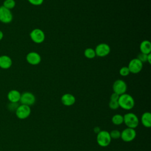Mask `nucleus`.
Listing matches in <instances>:
<instances>
[{
  "label": "nucleus",
  "instance_id": "20e7f679",
  "mask_svg": "<svg viewBox=\"0 0 151 151\" xmlns=\"http://www.w3.org/2000/svg\"><path fill=\"white\" fill-rule=\"evenodd\" d=\"M31 110L30 106L21 104L18 106L15 110L17 117L19 119H25L28 117L31 114Z\"/></svg>",
  "mask_w": 151,
  "mask_h": 151
},
{
  "label": "nucleus",
  "instance_id": "f03ea898",
  "mask_svg": "<svg viewBox=\"0 0 151 151\" xmlns=\"http://www.w3.org/2000/svg\"><path fill=\"white\" fill-rule=\"evenodd\" d=\"M123 123L127 127L136 129L139 123L138 117L133 113H127L123 116Z\"/></svg>",
  "mask_w": 151,
  "mask_h": 151
},
{
  "label": "nucleus",
  "instance_id": "39448f33",
  "mask_svg": "<svg viewBox=\"0 0 151 151\" xmlns=\"http://www.w3.org/2000/svg\"><path fill=\"white\" fill-rule=\"evenodd\" d=\"M31 40L37 44L42 43L45 40V34L42 30L39 28L32 29L29 34Z\"/></svg>",
  "mask_w": 151,
  "mask_h": 151
},
{
  "label": "nucleus",
  "instance_id": "dca6fc26",
  "mask_svg": "<svg viewBox=\"0 0 151 151\" xmlns=\"http://www.w3.org/2000/svg\"><path fill=\"white\" fill-rule=\"evenodd\" d=\"M140 52L149 54L151 52V43L148 40L143 41L139 46Z\"/></svg>",
  "mask_w": 151,
  "mask_h": 151
},
{
  "label": "nucleus",
  "instance_id": "f3484780",
  "mask_svg": "<svg viewBox=\"0 0 151 151\" xmlns=\"http://www.w3.org/2000/svg\"><path fill=\"white\" fill-rule=\"evenodd\" d=\"M141 122L142 124L146 127H150L151 126V114L149 111L143 113L141 116Z\"/></svg>",
  "mask_w": 151,
  "mask_h": 151
},
{
  "label": "nucleus",
  "instance_id": "7ed1b4c3",
  "mask_svg": "<svg viewBox=\"0 0 151 151\" xmlns=\"http://www.w3.org/2000/svg\"><path fill=\"white\" fill-rule=\"evenodd\" d=\"M96 140L99 146L101 147H106L110 145L111 139L109 132L106 130H101L98 132Z\"/></svg>",
  "mask_w": 151,
  "mask_h": 151
},
{
  "label": "nucleus",
  "instance_id": "f8f14e48",
  "mask_svg": "<svg viewBox=\"0 0 151 151\" xmlns=\"http://www.w3.org/2000/svg\"><path fill=\"white\" fill-rule=\"evenodd\" d=\"M26 60L29 64L36 65L40 63L41 61V57L38 52L32 51L27 54Z\"/></svg>",
  "mask_w": 151,
  "mask_h": 151
},
{
  "label": "nucleus",
  "instance_id": "4be33fe9",
  "mask_svg": "<svg viewBox=\"0 0 151 151\" xmlns=\"http://www.w3.org/2000/svg\"><path fill=\"white\" fill-rule=\"evenodd\" d=\"M130 73V70H129L128 67H126V66L122 67L120 69V70H119V74H120V75L122 76H123V77H125V76H128Z\"/></svg>",
  "mask_w": 151,
  "mask_h": 151
},
{
  "label": "nucleus",
  "instance_id": "9d476101",
  "mask_svg": "<svg viewBox=\"0 0 151 151\" xmlns=\"http://www.w3.org/2000/svg\"><path fill=\"white\" fill-rule=\"evenodd\" d=\"M127 67L130 73L133 74H137L142 70L143 63L137 58H135L130 61Z\"/></svg>",
  "mask_w": 151,
  "mask_h": 151
},
{
  "label": "nucleus",
  "instance_id": "ddd939ff",
  "mask_svg": "<svg viewBox=\"0 0 151 151\" xmlns=\"http://www.w3.org/2000/svg\"><path fill=\"white\" fill-rule=\"evenodd\" d=\"M61 103L65 106H71L76 102V97L70 93L63 94L61 98Z\"/></svg>",
  "mask_w": 151,
  "mask_h": 151
},
{
  "label": "nucleus",
  "instance_id": "1a4fd4ad",
  "mask_svg": "<svg viewBox=\"0 0 151 151\" xmlns=\"http://www.w3.org/2000/svg\"><path fill=\"white\" fill-rule=\"evenodd\" d=\"M19 101L21 102V104L30 106L35 103V97L32 93L25 91L21 94Z\"/></svg>",
  "mask_w": 151,
  "mask_h": 151
},
{
  "label": "nucleus",
  "instance_id": "393cba45",
  "mask_svg": "<svg viewBox=\"0 0 151 151\" xmlns=\"http://www.w3.org/2000/svg\"><path fill=\"white\" fill-rule=\"evenodd\" d=\"M28 1L33 5L38 6L41 5L43 3L44 0H28Z\"/></svg>",
  "mask_w": 151,
  "mask_h": 151
},
{
  "label": "nucleus",
  "instance_id": "9b49d317",
  "mask_svg": "<svg viewBox=\"0 0 151 151\" xmlns=\"http://www.w3.org/2000/svg\"><path fill=\"white\" fill-rule=\"evenodd\" d=\"M94 50L97 56L103 57L107 56L110 53V47L106 43H100L96 46Z\"/></svg>",
  "mask_w": 151,
  "mask_h": 151
},
{
  "label": "nucleus",
  "instance_id": "aec40b11",
  "mask_svg": "<svg viewBox=\"0 0 151 151\" xmlns=\"http://www.w3.org/2000/svg\"><path fill=\"white\" fill-rule=\"evenodd\" d=\"M16 2L14 0H5L3 2V5L5 8L11 10L15 6Z\"/></svg>",
  "mask_w": 151,
  "mask_h": 151
},
{
  "label": "nucleus",
  "instance_id": "6e6552de",
  "mask_svg": "<svg viewBox=\"0 0 151 151\" xmlns=\"http://www.w3.org/2000/svg\"><path fill=\"white\" fill-rule=\"evenodd\" d=\"M127 88V84L126 82L123 80H117L114 82L113 84V92L117 93L119 96L124 93H126Z\"/></svg>",
  "mask_w": 151,
  "mask_h": 151
},
{
  "label": "nucleus",
  "instance_id": "412c9836",
  "mask_svg": "<svg viewBox=\"0 0 151 151\" xmlns=\"http://www.w3.org/2000/svg\"><path fill=\"white\" fill-rule=\"evenodd\" d=\"M109 133L111 139H117L119 138H120L121 132L118 130H113Z\"/></svg>",
  "mask_w": 151,
  "mask_h": 151
},
{
  "label": "nucleus",
  "instance_id": "cd10ccee",
  "mask_svg": "<svg viewBox=\"0 0 151 151\" xmlns=\"http://www.w3.org/2000/svg\"><path fill=\"white\" fill-rule=\"evenodd\" d=\"M3 37H4V33L1 30H0V41L2 40Z\"/></svg>",
  "mask_w": 151,
  "mask_h": 151
},
{
  "label": "nucleus",
  "instance_id": "b1692460",
  "mask_svg": "<svg viewBox=\"0 0 151 151\" xmlns=\"http://www.w3.org/2000/svg\"><path fill=\"white\" fill-rule=\"evenodd\" d=\"M147 54H144L142 52H140L138 54L137 58L143 63L145 62H147Z\"/></svg>",
  "mask_w": 151,
  "mask_h": 151
},
{
  "label": "nucleus",
  "instance_id": "5701e85b",
  "mask_svg": "<svg viewBox=\"0 0 151 151\" xmlns=\"http://www.w3.org/2000/svg\"><path fill=\"white\" fill-rule=\"evenodd\" d=\"M109 107L112 110H116L119 107L118 101H114V100H110L109 103Z\"/></svg>",
  "mask_w": 151,
  "mask_h": 151
},
{
  "label": "nucleus",
  "instance_id": "a211bd4d",
  "mask_svg": "<svg viewBox=\"0 0 151 151\" xmlns=\"http://www.w3.org/2000/svg\"><path fill=\"white\" fill-rule=\"evenodd\" d=\"M111 122L115 125H120L123 123V116L120 114H115L112 117Z\"/></svg>",
  "mask_w": 151,
  "mask_h": 151
},
{
  "label": "nucleus",
  "instance_id": "a878e982",
  "mask_svg": "<svg viewBox=\"0 0 151 151\" xmlns=\"http://www.w3.org/2000/svg\"><path fill=\"white\" fill-rule=\"evenodd\" d=\"M119 98V95L117 94L116 93H113L111 94L110 96V100H114V101H118V99Z\"/></svg>",
  "mask_w": 151,
  "mask_h": 151
},
{
  "label": "nucleus",
  "instance_id": "2eb2a0df",
  "mask_svg": "<svg viewBox=\"0 0 151 151\" xmlns=\"http://www.w3.org/2000/svg\"><path fill=\"white\" fill-rule=\"evenodd\" d=\"M21 95V94L19 91L17 90H12L8 92L7 94V98L11 103H17L19 101Z\"/></svg>",
  "mask_w": 151,
  "mask_h": 151
},
{
  "label": "nucleus",
  "instance_id": "0eeeda50",
  "mask_svg": "<svg viewBox=\"0 0 151 151\" xmlns=\"http://www.w3.org/2000/svg\"><path fill=\"white\" fill-rule=\"evenodd\" d=\"M13 19V15L11 10L0 6V21L4 24L10 23Z\"/></svg>",
  "mask_w": 151,
  "mask_h": 151
},
{
  "label": "nucleus",
  "instance_id": "4468645a",
  "mask_svg": "<svg viewBox=\"0 0 151 151\" xmlns=\"http://www.w3.org/2000/svg\"><path fill=\"white\" fill-rule=\"evenodd\" d=\"M12 64V61L10 57L6 55L0 56V68L2 69H8Z\"/></svg>",
  "mask_w": 151,
  "mask_h": 151
},
{
  "label": "nucleus",
  "instance_id": "423d86ee",
  "mask_svg": "<svg viewBox=\"0 0 151 151\" xmlns=\"http://www.w3.org/2000/svg\"><path fill=\"white\" fill-rule=\"evenodd\" d=\"M136 136V132L134 129L127 127L121 132L120 138L125 142H130L134 139Z\"/></svg>",
  "mask_w": 151,
  "mask_h": 151
},
{
  "label": "nucleus",
  "instance_id": "f257e3e1",
  "mask_svg": "<svg viewBox=\"0 0 151 151\" xmlns=\"http://www.w3.org/2000/svg\"><path fill=\"white\" fill-rule=\"evenodd\" d=\"M118 103L119 107L126 110H131L134 106V99L131 95L127 93H124L119 96Z\"/></svg>",
  "mask_w": 151,
  "mask_h": 151
},
{
  "label": "nucleus",
  "instance_id": "6ab92c4d",
  "mask_svg": "<svg viewBox=\"0 0 151 151\" xmlns=\"http://www.w3.org/2000/svg\"><path fill=\"white\" fill-rule=\"evenodd\" d=\"M84 56L88 59H92L96 56L95 50L92 48H87L84 50Z\"/></svg>",
  "mask_w": 151,
  "mask_h": 151
},
{
  "label": "nucleus",
  "instance_id": "bb28decb",
  "mask_svg": "<svg viewBox=\"0 0 151 151\" xmlns=\"http://www.w3.org/2000/svg\"><path fill=\"white\" fill-rule=\"evenodd\" d=\"M147 62L149 64H150V63H151V54H150V53L149 54H147Z\"/></svg>",
  "mask_w": 151,
  "mask_h": 151
}]
</instances>
